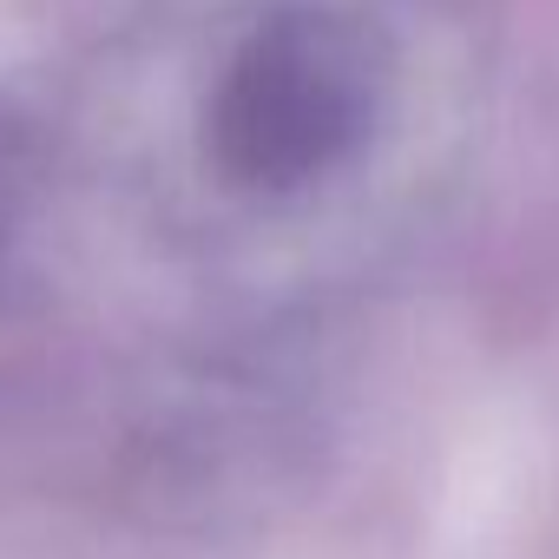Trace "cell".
Segmentation results:
<instances>
[{
	"label": "cell",
	"instance_id": "obj_1",
	"mask_svg": "<svg viewBox=\"0 0 559 559\" xmlns=\"http://www.w3.org/2000/svg\"><path fill=\"white\" fill-rule=\"evenodd\" d=\"M349 126V86L317 60V40H270L230 93V145L250 165H310Z\"/></svg>",
	"mask_w": 559,
	"mask_h": 559
}]
</instances>
